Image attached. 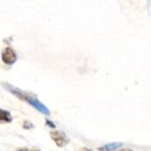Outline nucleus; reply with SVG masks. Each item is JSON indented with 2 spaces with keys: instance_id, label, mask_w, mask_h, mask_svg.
<instances>
[{
  "instance_id": "20e7f679",
  "label": "nucleus",
  "mask_w": 151,
  "mask_h": 151,
  "mask_svg": "<svg viewBox=\"0 0 151 151\" xmlns=\"http://www.w3.org/2000/svg\"><path fill=\"white\" fill-rule=\"evenodd\" d=\"M12 120L13 118L9 112L0 109V123H9V122H12Z\"/></svg>"
},
{
  "instance_id": "39448f33",
  "label": "nucleus",
  "mask_w": 151,
  "mask_h": 151,
  "mask_svg": "<svg viewBox=\"0 0 151 151\" xmlns=\"http://www.w3.org/2000/svg\"><path fill=\"white\" fill-rule=\"evenodd\" d=\"M120 147H122V143H112V144H108L101 147L99 151H114Z\"/></svg>"
},
{
  "instance_id": "0eeeda50",
  "label": "nucleus",
  "mask_w": 151,
  "mask_h": 151,
  "mask_svg": "<svg viewBox=\"0 0 151 151\" xmlns=\"http://www.w3.org/2000/svg\"><path fill=\"white\" fill-rule=\"evenodd\" d=\"M19 151H28V150H19Z\"/></svg>"
},
{
  "instance_id": "423d86ee",
  "label": "nucleus",
  "mask_w": 151,
  "mask_h": 151,
  "mask_svg": "<svg viewBox=\"0 0 151 151\" xmlns=\"http://www.w3.org/2000/svg\"><path fill=\"white\" fill-rule=\"evenodd\" d=\"M119 151H132L130 149H121V150H119Z\"/></svg>"
},
{
  "instance_id": "7ed1b4c3",
  "label": "nucleus",
  "mask_w": 151,
  "mask_h": 151,
  "mask_svg": "<svg viewBox=\"0 0 151 151\" xmlns=\"http://www.w3.org/2000/svg\"><path fill=\"white\" fill-rule=\"evenodd\" d=\"M17 60V55L12 48H6L2 53V61L5 64L12 65Z\"/></svg>"
},
{
  "instance_id": "f03ea898",
  "label": "nucleus",
  "mask_w": 151,
  "mask_h": 151,
  "mask_svg": "<svg viewBox=\"0 0 151 151\" xmlns=\"http://www.w3.org/2000/svg\"><path fill=\"white\" fill-rule=\"evenodd\" d=\"M50 136L59 147H64L68 143V139L63 132H51Z\"/></svg>"
},
{
  "instance_id": "f257e3e1",
  "label": "nucleus",
  "mask_w": 151,
  "mask_h": 151,
  "mask_svg": "<svg viewBox=\"0 0 151 151\" xmlns=\"http://www.w3.org/2000/svg\"><path fill=\"white\" fill-rule=\"evenodd\" d=\"M5 88H7V90H9V92L15 94L16 96L19 97L20 99H22V101H27L28 104H30L32 107L35 108V109L37 110V111H40V113L45 114V115H50V111H49L48 108H47L45 105H42V104L40 103L36 97H34L33 95L24 92V91L16 88V87H13V86H11V85H7V84H5Z\"/></svg>"
}]
</instances>
